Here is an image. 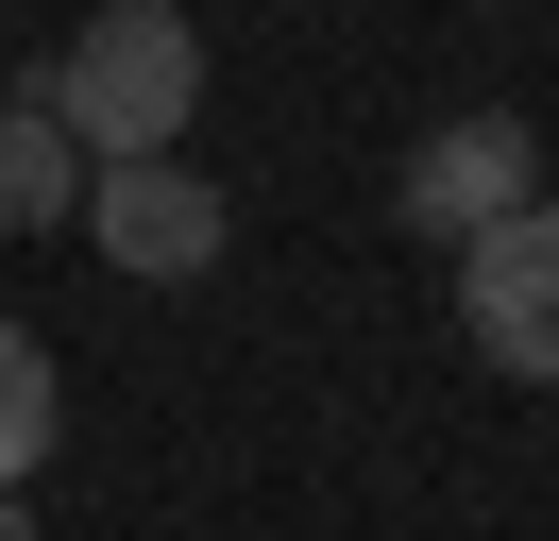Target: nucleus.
<instances>
[{
  "label": "nucleus",
  "instance_id": "obj_7",
  "mask_svg": "<svg viewBox=\"0 0 559 541\" xmlns=\"http://www.w3.org/2000/svg\"><path fill=\"white\" fill-rule=\"evenodd\" d=\"M0 541H35V507H17V491H0Z\"/></svg>",
  "mask_w": 559,
  "mask_h": 541
},
{
  "label": "nucleus",
  "instance_id": "obj_3",
  "mask_svg": "<svg viewBox=\"0 0 559 541\" xmlns=\"http://www.w3.org/2000/svg\"><path fill=\"white\" fill-rule=\"evenodd\" d=\"M525 203H543V135L509 119V101H475V119H441L407 153V187H390V220L407 237H441V254H475L491 220H525Z\"/></svg>",
  "mask_w": 559,
  "mask_h": 541
},
{
  "label": "nucleus",
  "instance_id": "obj_1",
  "mask_svg": "<svg viewBox=\"0 0 559 541\" xmlns=\"http://www.w3.org/2000/svg\"><path fill=\"white\" fill-rule=\"evenodd\" d=\"M35 85H51V119H69V153L119 169V153H170V135L204 119V34H187V0H103Z\"/></svg>",
  "mask_w": 559,
  "mask_h": 541
},
{
  "label": "nucleus",
  "instance_id": "obj_4",
  "mask_svg": "<svg viewBox=\"0 0 559 541\" xmlns=\"http://www.w3.org/2000/svg\"><path fill=\"white\" fill-rule=\"evenodd\" d=\"M457 338L509 389H559V203H525V220H491L457 254Z\"/></svg>",
  "mask_w": 559,
  "mask_h": 541
},
{
  "label": "nucleus",
  "instance_id": "obj_2",
  "mask_svg": "<svg viewBox=\"0 0 559 541\" xmlns=\"http://www.w3.org/2000/svg\"><path fill=\"white\" fill-rule=\"evenodd\" d=\"M69 220L103 237V270H136V288H204V270H221V237H238V203H221L187 153H119V169H85V203H69Z\"/></svg>",
  "mask_w": 559,
  "mask_h": 541
},
{
  "label": "nucleus",
  "instance_id": "obj_6",
  "mask_svg": "<svg viewBox=\"0 0 559 541\" xmlns=\"http://www.w3.org/2000/svg\"><path fill=\"white\" fill-rule=\"evenodd\" d=\"M51 423H69V406H51V338H35V322H0V491L51 457Z\"/></svg>",
  "mask_w": 559,
  "mask_h": 541
},
{
  "label": "nucleus",
  "instance_id": "obj_5",
  "mask_svg": "<svg viewBox=\"0 0 559 541\" xmlns=\"http://www.w3.org/2000/svg\"><path fill=\"white\" fill-rule=\"evenodd\" d=\"M69 203H85V153H69V119H51V85H17L0 101V237L69 220Z\"/></svg>",
  "mask_w": 559,
  "mask_h": 541
}]
</instances>
